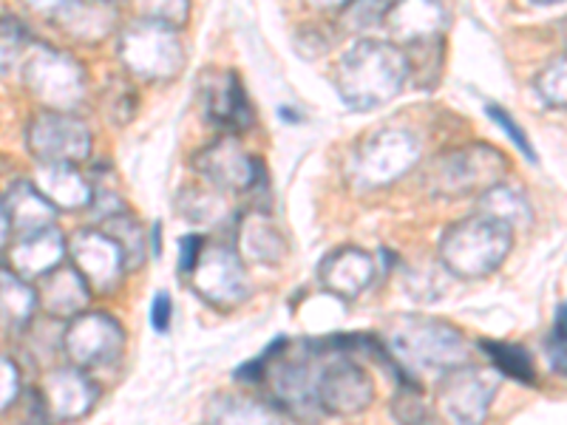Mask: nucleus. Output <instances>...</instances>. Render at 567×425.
Masks as SVG:
<instances>
[{"label": "nucleus", "instance_id": "obj_1", "mask_svg": "<svg viewBox=\"0 0 567 425\" xmlns=\"http://www.w3.org/2000/svg\"><path fill=\"white\" fill-rule=\"evenodd\" d=\"M409 80V60L389 40L363 38L336 65V89L354 111H372L400 94Z\"/></svg>", "mask_w": 567, "mask_h": 425}, {"label": "nucleus", "instance_id": "obj_2", "mask_svg": "<svg viewBox=\"0 0 567 425\" xmlns=\"http://www.w3.org/2000/svg\"><path fill=\"white\" fill-rule=\"evenodd\" d=\"M386 349L409 369L423 372H454L468 363V343L454 323L440 318L398 315L386 329Z\"/></svg>", "mask_w": 567, "mask_h": 425}, {"label": "nucleus", "instance_id": "obj_3", "mask_svg": "<svg viewBox=\"0 0 567 425\" xmlns=\"http://www.w3.org/2000/svg\"><path fill=\"white\" fill-rule=\"evenodd\" d=\"M511 162L503 151L488 142H471L460 148L443 151L434 156L423 170L425 190L443 199H463V196L485 194L499 182H505Z\"/></svg>", "mask_w": 567, "mask_h": 425}, {"label": "nucleus", "instance_id": "obj_4", "mask_svg": "<svg viewBox=\"0 0 567 425\" xmlns=\"http://www.w3.org/2000/svg\"><path fill=\"white\" fill-rule=\"evenodd\" d=\"M514 250V232L485 216H468L443 232L440 261L457 278H485L505 265Z\"/></svg>", "mask_w": 567, "mask_h": 425}, {"label": "nucleus", "instance_id": "obj_5", "mask_svg": "<svg viewBox=\"0 0 567 425\" xmlns=\"http://www.w3.org/2000/svg\"><path fill=\"white\" fill-rule=\"evenodd\" d=\"M420 162V139L409 128H378L358 142L347 165L354 187H389Z\"/></svg>", "mask_w": 567, "mask_h": 425}, {"label": "nucleus", "instance_id": "obj_6", "mask_svg": "<svg viewBox=\"0 0 567 425\" xmlns=\"http://www.w3.org/2000/svg\"><path fill=\"white\" fill-rule=\"evenodd\" d=\"M120 60L140 80L162 83L179 77L185 69V45L179 29L154 18H140L120 34Z\"/></svg>", "mask_w": 567, "mask_h": 425}, {"label": "nucleus", "instance_id": "obj_7", "mask_svg": "<svg viewBox=\"0 0 567 425\" xmlns=\"http://www.w3.org/2000/svg\"><path fill=\"white\" fill-rule=\"evenodd\" d=\"M20 77L34 100L54 108L58 114H69L71 108H78L89 94V77H85L83 63L43 43H32L20 63Z\"/></svg>", "mask_w": 567, "mask_h": 425}, {"label": "nucleus", "instance_id": "obj_8", "mask_svg": "<svg viewBox=\"0 0 567 425\" xmlns=\"http://www.w3.org/2000/svg\"><path fill=\"white\" fill-rule=\"evenodd\" d=\"M321 369H318V406L323 414H336V417H352L372 406L374 400V381L372 374L352 361L347 349L338 346V341L323 343Z\"/></svg>", "mask_w": 567, "mask_h": 425}, {"label": "nucleus", "instance_id": "obj_9", "mask_svg": "<svg viewBox=\"0 0 567 425\" xmlns=\"http://www.w3.org/2000/svg\"><path fill=\"white\" fill-rule=\"evenodd\" d=\"M63 352L83 372L111 366L125 352V329L109 312H83L63 329Z\"/></svg>", "mask_w": 567, "mask_h": 425}, {"label": "nucleus", "instance_id": "obj_10", "mask_svg": "<svg viewBox=\"0 0 567 425\" xmlns=\"http://www.w3.org/2000/svg\"><path fill=\"white\" fill-rule=\"evenodd\" d=\"M27 142L38 165H74L91 156V131L74 114L45 111L38 114L27 128Z\"/></svg>", "mask_w": 567, "mask_h": 425}, {"label": "nucleus", "instance_id": "obj_11", "mask_svg": "<svg viewBox=\"0 0 567 425\" xmlns=\"http://www.w3.org/2000/svg\"><path fill=\"white\" fill-rule=\"evenodd\" d=\"M190 287L210 307H219V310L239 307L250 296V281H247L239 250L227 245L205 247L199 265L190 272Z\"/></svg>", "mask_w": 567, "mask_h": 425}, {"label": "nucleus", "instance_id": "obj_12", "mask_svg": "<svg viewBox=\"0 0 567 425\" xmlns=\"http://www.w3.org/2000/svg\"><path fill=\"white\" fill-rule=\"evenodd\" d=\"M499 388V377L488 369L460 366L440 381V408L452 425H483Z\"/></svg>", "mask_w": 567, "mask_h": 425}, {"label": "nucleus", "instance_id": "obj_13", "mask_svg": "<svg viewBox=\"0 0 567 425\" xmlns=\"http://www.w3.org/2000/svg\"><path fill=\"white\" fill-rule=\"evenodd\" d=\"M69 258L71 267L85 278L91 292L97 296H109L120 287L125 270L123 250L116 247V241L111 236H105L103 230H78L69 239Z\"/></svg>", "mask_w": 567, "mask_h": 425}, {"label": "nucleus", "instance_id": "obj_14", "mask_svg": "<svg viewBox=\"0 0 567 425\" xmlns=\"http://www.w3.org/2000/svg\"><path fill=\"white\" fill-rule=\"evenodd\" d=\"M194 168L202 179L210 187H216L219 194H230V190H252L258 185V176L265 174V168L252 159L241 142L236 136H221V139L210 142L207 148H202L194 156Z\"/></svg>", "mask_w": 567, "mask_h": 425}, {"label": "nucleus", "instance_id": "obj_15", "mask_svg": "<svg viewBox=\"0 0 567 425\" xmlns=\"http://www.w3.org/2000/svg\"><path fill=\"white\" fill-rule=\"evenodd\" d=\"M202 111L216 128L241 134L252 125V105L236 71H207L199 85Z\"/></svg>", "mask_w": 567, "mask_h": 425}, {"label": "nucleus", "instance_id": "obj_16", "mask_svg": "<svg viewBox=\"0 0 567 425\" xmlns=\"http://www.w3.org/2000/svg\"><path fill=\"white\" fill-rule=\"evenodd\" d=\"M40 394H43V403L49 408V417L58 419V423L85 417L100 400L97 383L91 381L89 372L78 366L52 369Z\"/></svg>", "mask_w": 567, "mask_h": 425}, {"label": "nucleus", "instance_id": "obj_17", "mask_svg": "<svg viewBox=\"0 0 567 425\" xmlns=\"http://www.w3.org/2000/svg\"><path fill=\"white\" fill-rule=\"evenodd\" d=\"M65 256H69V241L63 239V232L54 225L45 227V230L29 232V236H18L12 250H9V265L23 281H40L52 270L63 267Z\"/></svg>", "mask_w": 567, "mask_h": 425}, {"label": "nucleus", "instance_id": "obj_18", "mask_svg": "<svg viewBox=\"0 0 567 425\" xmlns=\"http://www.w3.org/2000/svg\"><path fill=\"white\" fill-rule=\"evenodd\" d=\"M318 276H321L323 290L349 301L372 287L374 276H378V261L361 247H343L323 258Z\"/></svg>", "mask_w": 567, "mask_h": 425}, {"label": "nucleus", "instance_id": "obj_19", "mask_svg": "<svg viewBox=\"0 0 567 425\" xmlns=\"http://www.w3.org/2000/svg\"><path fill=\"white\" fill-rule=\"evenodd\" d=\"M34 292H38V307H43L45 315L58 318V321H74L78 315H83L94 296L85 278L71 265L58 267L40 278Z\"/></svg>", "mask_w": 567, "mask_h": 425}, {"label": "nucleus", "instance_id": "obj_20", "mask_svg": "<svg viewBox=\"0 0 567 425\" xmlns=\"http://www.w3.org/2000/svg\"><path fill=\"white\" fill-rule=\"evenodd\" d=\"M34 187L54 210H89L94 185L74 165H34Z\"/></svg>", "mask_w": 567, "mask_h": 425}, {"label": "nucleus", "instance_id": "obj_21", "mask_svg": "<svg viewBox=\"0 0 567 425\" xmlns=\"http://www.w3.org/2000/svg\"><path fill=\"white\" fill-rule=\"evenodd\" d=\"M40 12L49 14L63 32L83 43L105 40L120 20V12L111 3H58V7H40Z\"/></svg>", "mask_w": 567, "mask_h": 425}, {"label": "nucleus", "instance_id": "obj_22", "mask_svg": "<svg viewBox=\"0 0 567 425\" xmlns=\"http://www.w3.org/2000/svg\"><path fill=\"white\" fill-rule=\"evenodd\" d=\"M236 250L241 258L256 261V265H278L287 252V245H284L276 221L258 207V210H247L241 216L239 230H236Z\"/></svg>", "mask_w": 567, "mask_h": 425}, {"label": "nucleus", "instance_id": "obj_23", "mask_svg": "<svg viewBox=\"0 0 567 425\" xmlns=\"http://www.w3.org/2000/svg\"><path fill=\"white\" fill-rule=\"evenodd\" d=\"M9 210V221H12L14 236H29V232L45 230V227L58 225V210L40 196L38 187L32 182H14L9 187V194L3 196Z\"/></svg>", "mask_w": 567, "mask_h": 425}, {"label": "nucleus", "instance_id": "obj_24", "mask_svg": "<svg viewBox=\"0 0 567 425\" xmlns=\"http://www.w3.org/2000/svg\"><path fill=\"white\" fill-rule=\"evenodd\" d=\"M386 23L403 43L412 45L437 38L449 23V9L440 3H398V7L392 3Z\"/></svg>", "mask_w": 567, "mask_h": 425}, {"label": "nucleus", "instance_id": "obj_25", "mask_svg": "<svg viewBox=\"0 0 567 425\" xmlns=\"http://www.w3.org/2000/svg\"><path fill=\"white\" fill-rule=\"evenodd\" d=\"M207 425H284L276 408L247 394H219L207 406Z\"/></svg>", "mask_w": 567, "mask_h": 425}, {"label": "nucleus", "instance_id": "obj_26", "mask_svg": "<svg viewBox=\"0 0 567 425\" xmlns=\"http://www.w3.org/2000/svg\"><path fill=\"white\" fill-rule=\"evenodd\" d=\"M480 216L499 221L511 232L528 230L530 221H534V207H530L528 196L519 187L508 185V182H499V185L491 187V190H485L480 196Z\"/></svg>", "mask_w": 567, "mask_h": 425}, {"label": "nucleus", "instance_id": "obj_27", "mask_svg": "<svg viewBox=\"0 0 567 425\" xmlns=\"http://www.w3.org/2000/svg\"><path fill=\"white\" fill-rule=\"evenodd\" d=\"M38 312V292L29 281L12 270H0V323L9 332H23L32 326Z\"/></svg>", "mask_w": 567, "mask_h": 425}, {"label": "nucleus", "instance_id": "obj_28", "mask_svg": "<svg viewBox=\"0 0 567 425\" xmlns=\"http://www.w3.org/2000/svg\"><path fill=\"white\" fill-rule=\"evenodd\" d=\"M100 230H103L105 236H111V239L116 241V247L123 250L125 270H136V267H142V261H145V256H148V230L140 225L136 216H131L128 210L116 212V216H111V219L103 221Z\"/></svg>", "mask_w": 567, "mask_h": 425}, {"label": "nucleus", "instance_id": "obj_29", "mask_svg": "<svg viewBox=\"0 0 567 425\" xmlns=\"http://www.w3.org/2000/svg\"><path fill=\"white\" fill-rule=\"evenodd\" d=\"M480 349L494 363L496 372L511 377V381L523 383V386H536V366L528 349L505 341H480Z\"/></svg>", "mask_w": 567, "mask_h": 425}, {"label": "nucleus", "instance_id": "obj_30", "mask_svg": "<svg viewBox=\"0 0 567 425\" xmlns=\"http://www.w3.org/2000/svg\"><path fill=\"white\" fill-rule=\"evenodd\" d=\"M176 207L194 225H213L225 216V194L210 185H187L176 196Z\"/></svg>", "mask_w": 567, "mask_h": 425}, {"label": "nucleus", "instance_id": "obj_31", "mask_svg": "<svg viewBox=\"0 0 567 425\" xmlns=\"http://www.w3.org/2000/svg\"><path fill=\"white\" fill-rule=\"evenodd\" d=\"M534 89L545 105H550V108H567V54L550 60L536 74Z\"/></svg>", "mask_w": 567, "mask_h": 425}, {"label": "nucleus", "instance_id": "obj_32", "mask_svg": "<svg viewBox=\"0 0 567 425\" xmlns=\"http://www.w3.org/2000/svg\"><path fill=\"white\" fill-rule=\"evenodd\" d=\"M392 417L400 425H434L432 406L423 400L420 386H398V394L392 397Z\"/></svg>", "mask_w": 567, "mask_h": 425}, {"label": "nucleus", "instance_id": "obj_33", "mask_svg": "<svg viewBox=\"0 0 567 425\" xmlns=\"http://www.w3.org/2000/svg\"><path fill=\"white\" fill-rule=\"evenodd\" d=\"M29 49H32V40L27 29L20 27L18 20L0 18V69L23 63Z\"/></svg>", "mask_w": 567, "mask_h": 425}, {"label": "nucleus", "instance_id": "obj_34", "mask_svg": "<svg viewBox=\"0 0 567 425\" xmlns=\"http://www.w3.org/2000/svg\"><path fill=\"white\" fill-rule=\"evenodd\" d=\"M545 354L556 374L567 377V303H561L556 310L554 329H550L548 341H545Z\"/></svg>", "mask_w": 567, "mask_h": 425}, {"label": "nucleus", "instance_id": "obj_35", "mask_svg": "<svg viewBox=\"0 0 567 425\" xmlns=\"http://www.w3.org/2000/svg\"><path fill=\"white\" fill-rule=\"evenodd\" d=\"M485 114H488L491 120H494V123L499 125V128H503L505 134L511 136V142H514L516 148H519V154H523L525 159L539 162V156H536L534 145H530V142H528V134H525V131L519 128V125H516V120L508 114V111L499 108V105H494V103H488V105H485Z\"/></svg>", "mask_w": 567, "mask_h": 425}, {"label": "nucleus", "instance_id": "obj_36", "mask_svg": "<svg viewBox=\"0 0 567 425\" xmlns=\"http://www.w3.org/2000/svg\"><path fill=\"white\" fill-rule=\"evenodd\" d=\"M23 394V381H20V369L12 357L0 354V412L12 408Z\"/></svg>", "mask_w": 567, "mask_h": 425}, {"label": "nucleus", "instance_id": "obj_37", "mask_svg": "<svg viewBox=\"0 0 567 425\" xmlns=\"http://www.w3.org/2000/svg\"><path fill=\"white\" fill-rule=\"evenodd\" d=\"M392 12V3H354L343 9L349 29H369L374 23H383Z\"/></svg>", "mask_w": 567, "mask_h": 425}, {"label": "nucleus", "instance_id": "obj_38", "mask_svg": "<svg viewBox=\"0 0 567 425\" xmlns=\"http://www.w3.org/2000/svg\"><path fill=\"white\" fill-rule=\"evenodd\" d=\"M205 236L202 232H187L179 239V272L185 278H190L194 267L199 265L202 252H205Z\"/></svg>", "mask_w": 567, "mask_h": 425}, {"label": "nucleus", "instance_id": "obj_39", "mask_svg": "<svg viewBox=\"0 0 567 425\" xmlns=\"http://www.w3.org/2000/svg\"><path fill=\"white\" fill-rule=\"evenodd\" d=\"M187 14H190V7H187L185 0H179V3H156V7H148L145 9V18H154L159 20V23H168V27L174 29H182L185 27Z\"/></svg>", "mask_w": 567, "mask_h": 425}, {"label": "nucleus", "instance_id": "obj_40", "mask_svg": "<svg viewBox=\"0 0 567 425\" xmlns=\"http://www.w3.org/2000/svg\"><path fill=\"white\" fill-rule=\"evenodd\" d=\"M171 321H174V303H171L165 292H159L154 303H151V323H154L156 332H168Z\"/></svg>", "mask_w": 567, "mask_h": 425}, {"label": "nucleus", "instance_id": "obj_41", "mask_svg": "<svg viewBox=\"0 0 567 425\" xmlns=\"http://www.w3.org/2000/svg\"><path fill=\"white\" fill-rule=\"evenodd\" d=\"M12 239V221H9V210H7V201L0 196V250L9 245Z\"/></svg>", "mask_w": 567, "mask_h": 425}, {"label": "nucleus", "instance_id": "obj_42", "mask_svg": "<svg viewBox=\"0 0 567 425\" xmlns=\"http://www.w3.org/2000/svg\"><path fill=\"white\" fill-rule=\"evenodd\" d=\"M565 32H567V27H565Z\"/></svg>", "mask_w": 567, "mask_h": 425}]
</instances>
